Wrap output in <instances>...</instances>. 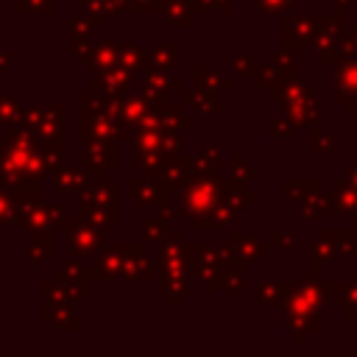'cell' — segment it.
I'll return each mask as SVG.
<instances>
[{"instance_id": "obj_21", "label": "cell", "mask_w": 357, "mask_h": 357, "mask_svg": "<svg viewBox=\"0 0 357 357\" xmlns=\"http://www.w3.org/2000/svg\"><path fill=\"white\" fill-rule=\"evenodd\" d=\"M190 178V165H187V159H173L170 165H167V187H178V184H184Z\"/></svg>"}, {"instance_id": "obj_1", "label": "cell", "mask_w": 357, "mask_h": 357, "mask_svg": "<svg viewBox=\"0 0 357 357\" xmlns=\"http://www.w3.org/2000/svg\"><path fill=\"white\" fill-rule=\"evenodd\" d=\"M184 201H181V212L195 220V218H204L212 212V206L218 204V195H220V176H190L184 181Z\"/></svg>"}, {"instance_id": "obj_29", "label": "cell", "mask_w": 357, "mask_h": 357, "mask_svg": "<svg viewBox=\"0 0 357 357\" xmlns=\"http://www.w3.org/2000/svg\"><path fill=\"white\" fill-rule=\"evenodd\" d=\"M204 156H206L212 165H218V142H209L206 151H204Z\"/></svg>"}, {"instance_id": "obj_2", "label": "cell", "mask_w": 357, "mask_h": 357, "mask_svg": "<svg viewBox=\"0 0 357 357\" xmlns=\"http://www.w3.org/2000/svg\"><path fill=\"white\" fill-rule=\"evenodd\" d=\"M279 307H282V321H284V326L296 335V343H307V335L318 332V326H321V312H315L296 290L287 293V296H282Z\"/></svg>"}, {"instance_id": "obj_33", "label": "cell", "mask_w": 357, "mask_h": 357, "mask_svg": "<svg viewBox=\"0 0 357 357\" xmlns=\"http://www.w3.org/2000/svg\"><path fill=\"white\" fill-rule=\"evenodd\" d=\"M251 3H257V0H251Z\"/></svg>"}, {"instance_id": "obj_12", "label": "cell", "mask_w": 357, "mask_h": 357, "mask_svg": "<svg viewBox=\"0 0 357 357\" xmlns=\"http://www.w3.org/2000/svg\"><path fill=\"white\" fill-rule=\"evenodd\" d=\"M184 103H192L198 114H206V117H215L220 112V103H218V92H209V89H190L184 92L181 98Z\"/></svg>"}, {"instance_id": "obj_28", "label": "cell", "mask_w": 357, "mask_h": 357, "mask_svg": "<svg viewBox=\"0 0 357 357\" xmlns=\"http://www.w3.org/2000/svg\"><path fill=\"white\" fill-rule=\"evenodd\" d=\"M148 223V240L165 237V220H145Z\"/></svg>"}, {"instance_id": "obj_8", "label": "cell", "mask_w": 357, "mask_h": 357, "mask_svg": "<svg viewBox=\"0 0 357 357\" xmlns=\"http://www.w3.org/2000/svg\"><path fill=\"white\" fill-rule=\"evenodd\" d=\"M307 92H310L307 78H301V75H296V73H293V75L279 78V84L268 89V95H271V100H273V103H290V100L304 98Z\"/></svg>"}, {"instance_id": "obj_27", "label": "cell", "mask_w": 357, "mask_h": 357, "mask_svg": "<svg viewBox=\"0 0 357 357\" xmlns=\"http://www.w3.org/2000/svg\"><path fill=\"white\" fill-rule=\"evenodd\" d=\"M271 240H273V243H279V245H282L287 254L296 248V245H293V243H296V240H293V231H282V229H273V231H271Z\"/></svg>"}, {"instance_id": "obj_19", "label": "cell", "mask_w": 357, "mask_h": 357, "mask_svg": "<svg viewBox=\"0 0 357 357\" xmlns=\"http://www.w3.org/2000/svg\"><path fill=\"white\" fill-rule=\"evenodd\" d=\"M257 67H259V64H257L254 53H245V50L231 53V73H234V75H254Z\"/></svg>"}, {"instance_id": "obj_24", "label": "cell", "mask_w": 357, "mask_h": 357, "mask_svg": "<svg viewBox=\"0 0 357 357\" xmlns=\"http://www.w3.org/2000/svg\"><path fill=\"white\" fill-rule=\"evenodd\" d=\"M251 176H254V167L243 162V153H231V178H237V181L245 184Z\"/></svg>"}, {"instance_id": "obj_6", "label": "cell", "mask_w": 357, "mask_h": 357, "mask_svg": "<svg viewBox=\"0 0 357 357\" xmlns=\"http://www.w3.org/2000/svg\"><path fill=\"white\" fill-rule=\"evenodd\" d=\"M284 106V114L296 123V128L298 126H318L321 123V109H318V98H315V92H307L304 98H298V100H290V103H282Z\"/></svg>"}, {"instance_id": "obj_30", "label": "cell", "mask_w": 357, "mask_h": 357, "mask_svg": "<svg viewBox=\"0 0 357 357\" xmlns=\"http://www.w3.org/2000/svg\"><path fill=\"white\" fill-rule=\"evenodd\" d=\"M346 181H349V184L357 190V165H351V167L346 170Z\"/></svg>"}, {"instance_id": "obj_32", "label": "cell", "mask_w": 357, "mask_h": 357, "mask_svg": "<svg viewBox=\"0 0 357 357\" xmlns=\"http://www.w3.org/2000/svg\"><path fill=\"white\" fill-rule=\"evenodd\" d=\"M351 254H354V257H357V245H354V251H351Z\"/></svg>"}, {"instance_id": "obj_5", "label": "cell", "mask_w": 357, "mask_h": 357, "mask_svg": "<svg viewBox=\"0 0 357 357\" xmlns=\"http://www.w3.org/2000/svg\"><path fill=\"white\" fill-rule=\"evenodd\" d=\"M357 95V56H343L335 64V78H332V98L337 103L349 100Z\"/></svg>"}, {"instance_id": "obj_4", "label": "cell", "mask_w": 357, "mask_h": 357, "mask_svg": "<svg viewBox=\"0 0 357 357\" xmlns=\"http://www.w3.org/2000/svg\"><path fill=\"white\" fill-rule=\"evenodd\" d=\"M282 22H284V50H290V53L310 50V39H312L315 17L293 14V11L287 8V11H282Z\"/></svg>"}, {"instance_id": "obj_25", "label": "cell", "mask_w": 357, "mask_h": 357, "mask_svg": "<svg viewBox=\"0 0 357 357\" xmlns=\"http://www.w3.org/2000/svg\"><path fill=\"white\" fill-rule=\"evenodd\" d=\"M271 64H273L282 75H293V53H290V50H279Z\"/></svg>"}, {"instance_id": "obj_17", "label": "cell", "mask_w": 357, "mask_h": 357, "mask_svg": "<svg viewBox=\"0 0 357 357\" xmlns=\"http://www.w3.org/2000/svg\"><path fill=\"white\" fill-rule=\"evenodd\" d=\"M167 131H181V128H192L195 117L192 114H184L178 106H165V114H162Z\"/></svg>"}, {"instance_id": "obj_11", "label": "cell", "mask_w": 357, "mask_h": 357, "mask_svg": "<svg viewBox=\"0 0 357 357\" xmlns=\"http://www.w3.org/2000/svg\"><path fill=\"white\" fill-rule=\"evenodd\" d=\"M335 248L329 245V240L326 237H321L318 243H310V248H307V259H310V279H318V271H321V265H329V262H335Z\"/></svg>"}, {"instance_id": "obj_20", "label": "cell", "mask_w": 357, "mask_h": 357, "mask_svg": "<svg viewBox=\"0 0 357 357\" xmlns=\"http://www.w3.org/2000/svg\"><path fill=\"white\" fill-rule=\"evenodd\" d=\"M257 301H259L262 307H276V304L282 301V284H279V282H259Z\"/></svg>"}, {"instance_id": "obj_26", "label": "cell", "mask_w": 357, "mask_h": 357, "mask_svg": "<svg viewBox=\"0 0 357 357\" xmlns=\"http://www.w3.org/2000/svg\"><path fill=\"white\" fill-rule=\"evenodd\" d=\"M257 6H259V11H265V14H268V11H271V14H273V11L282 14V11H287V8L293 6V0H257Z\"/></svg>"}, {"instance_id": "obj_13", "label": "cell", "mask_w": 357, "mask_h": 357, "mask_svg": "<svg viewBox=\"0 0 357 357\" xmlns=\"http://www.w3.org/2000/svg\"><path fill=\"white\" fill-rule=\"evenodd\" d=\"M243 284H245V273H243V268L226 262V265L220 268V273H218V287L226 290V293H240Z\"/></svg>"}, {"instance_id": "obj_10", "label": "cell", "mask_w": 357, "mask_h": 357, "mask_svg": "<svg viewBox=\"0 0 357 357\" xmlns=\"http://www.w3.org/2000/svg\"><path fill=\"white\" fill-rule=\"evenodd\" d=\"M329 198H332V209H335L337 215H354V212H357V190H354L346 178L337 181V184H332Z\"/></svg>"}, {"instance_id": "obj_14", "label": "cell", "mask_w": 357, "mask_h": 357, "mask_svg": "<svg viewBox=\"0 0 357 357\" xmlns=\"http://www.w3.org/2000/svg\"><path fill=\"white\" fill-rule=\"evenodd\" d=\"M321 184L318 181H296V178H287L282 184V192H284V201L287 204H298L301 198H307L310 192H318Z\"/></svg>"}, {"instance_id": "obj_23", "label": "cell", "mask_w": 357, "mask_h": 357, "mask_svg": "<svg viewBox=\"0 0 357 357\" xmlns=\"http://www.w3.org/2000/svg\"><path fill=\"white\" fill-rule=\"evenodd\" d=\"M178 53H181V45L178 42H162V47L153 53V59H156L159 67H170Z\"/></svg>"}, {"instance_id": "obj_15", "label": "cell", "mask_w": 357, "mask_h": 357, "mask_svg": "<svg viewBox=\"0 0 357 357\" xmlns=\"http://www.w3.org/2000/svg\"><path fill=\"white\" fill-rule=\"evenodd\" d=\"M321 237L329 240V245L335 248V254H351L357 245V231L354 229H337V231H324Z\"/></svg>"}, {"instance_id": "obj_3", "label": "cell", "mask_w": 357, "mask_h": 357, "mask_svg": "<svg viewBox=\"0 0 357 357\" xmlns=\"http://www.w3.org/2000/svg\"><path fill=\"white\" fill-rule=\"evenodd\" d=\"M226 248H229V262L240 265V268H245V265H251V262H257L259 257L268 254V245H262L254 231H240V229H234L229 234Z\"/></svg>"}, {"instance_id": "obj_31", "label": "cell", "mask_w": 357, "mask_h": 357, "mask_svg": "<svg viewBox=\"0 0 357 357\" xmlns=\"http://www.w3.org/2000/svg\"><path fill=\"white\" fill-rule=\"evenodd\" d=\"M173 212H176L173 206H162V215H165V218H173Z\"/></svg>"}, {"instance_id": "obj_16", "label": "cell", "mask_w": 357, "mask_h": 357, "mask_svg": "<svg viewBox=\"0 0 357 357\" xmlns=\"http://www.w3.org/2000/svg\"><path fill=\"white\" fill-rule=\"evenodd\" d=\"M307 148H310V153H329V151L335 148V134H329V131H324V128L310 126Z\"/></svg>"}, {"instance_id": "obj_22", "label": "cell", "mask_w": 357, "mask_h": 357, "mask_svg": "<svg viewBox=\"0 0 357 357\" xmlns=\"http://www.w3.org/2000/svg\"><path fill=\"white\" fill-rule=\"evenodd\" d=\"M254 75H257V84H259V89H265V92H268L271 86H276V84H279V78H284V75H282V73H279L273 64H265V67L259 64Z\"/></svg>"}, {"instance_id": "obj_18", "label": "cell", "mask_w": 357, "mask_h": 357, "mask_svg": "<svg viewBox=\"0 0 357 357\" xmlns=\"http://www.w3.org/2000/svg\"><path fill=\"white\" fill-rule=\"evenodd\" d=\"M271 134H273V139H279V142L293 139V137H296V123H293L287 114H273V117H271Z\"/></svg>"}, {"instance_id": "obj_7", "label": "cell", "mask_w": 357, "mask_h": 357, "mask_svg": "<svg viewBox=\"0 0 357 357\" xmlns=\"http://www.w3.org/2000/svg\"><path fill=\"white\" fill-rule=\"evenodd\" d=\"M326 301L343 307L346 318H357V282H324Z\"/></svg>"}, {"instance_id": "obj_9", "label": "cell", "mask_w": 357, "mask_h": 357, "mask_svg": "<svg viewBox=\"0 0 357 357\" xmlns=\"http://www.w3.org/2000/svg\"><path fill=\"white\" fill-rule=\"evenodd\" d=\"M192 81H195V89H209V92H226V89H231V78L215 73L206 64H195L192 67Z\"/></svg>"}]
</instances>
